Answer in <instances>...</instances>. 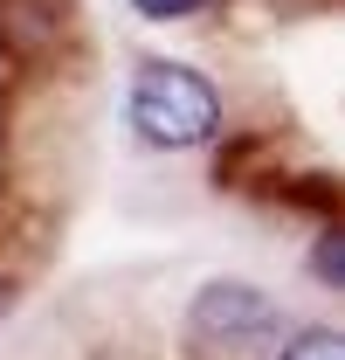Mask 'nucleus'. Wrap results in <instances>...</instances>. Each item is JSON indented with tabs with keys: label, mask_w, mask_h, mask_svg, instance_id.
I'll return each instance as SVG.
<instances>
[{
	"label": "nucleus",
	"mask_w": 345,
	"mask_h": 360,
	"mask_svg": "<svg viewBox=\"0 0 345 360\" xmlns=\"http://www.w3.org/2000/svg\"><path fill=\"white\" fill-rule=\"evenodd\" d=\"M125 118L131 132L145 139L152 153H194L221 132V90L194 70V63H166V56H145L131 70L125 90Z\"/></svg>",
	"instance_id": "nucleus-1"
},
{
	"label": "nucleus",
	"mask_w": 345,
	"mask_h": 360,
	"mask_svg": "<svg viewBox=\"0 0 345 360\" xmlns=\"http://www.w3.org/2000/svg\"><path fill=\"white\" fill-rule=\"evenodd\" d=\"M283 340V305L242 284V277H215L194 291L187 305V347L201 360H256Z\"/></svg>",
	"instance_id": "nucleus-2"
},
{
	"label": "nucleus",
	"mask_w": 345,
	"mask_h": 360,
	"mask_svg": "<svg viewBox=\"0 0 345 360\" xmlns=\"http://www.w3.org/2000/svg\"><path fill=\"white\" fill-rule=\"evenodd\" d=\"M69 28V0H0V49L7 56H48Z\"/></svg>",
	"instance_id": "nucleus-3"
},
{
	"label": "nucleus",
	"mask_w": 345,
	"mask_h": 360,
	"mask_svg": "<svg viewBox=\"0 0 345 360\" xmlns=\"http://www.w3.org/2000/svg\"><path fill=\"white\" fill-rule=\"evenodd\" d=\"M311 277H318V291H339L345 284V236H339V222L318 229V243H311Z\"/></svg>",
	"instance_id": "nucleus-4"
},
{
	"label": "nucleus",
	"mask_w": 345,
	"mask_h": 360,
	"mask_svg": "<svg viewBox=\"0 0 345 360\" xmlns=\"http://www.w3.org/2000/svg\"><path fill=\"white\" fill-rule=\"evenodd\" d=\"M276 360H345V347H339L332 326H304L297 340H283V354H276Z\"/></svg>",
	"instance_id": "nucleus-5"
},
{
	"label": "nucleus",
	"mask_w": 345,
	"mask_h": 360,
	"mask_svg": "<svg viewBox=\"0 0 345 360\" xmlns=\"http://www.w3.org/2000/svg\"><path fill=\"white\" fill-rule=\"evenodd\" d=\"M208 7H215V0H131V14H138V21H159V28H166V21H194V14H208Z\"/></svg>",
	"instance_id": "nucleus-6"
},
{
	"label": "nucleus",
	"mask_w": 345,
	"mask_h": 360,
	"mask_svg": "<svg viewBox=\"0 0 345 360\" xmlns=\"http://www.w3.org/2000/svg\"><path fill=\"white\" fill-rule=\"evenodd\" d=\"M14 312H21V277H14V270H0V326H7Z\"/></svg>",
	"instance_id": "nucleus-7"
}]
</instances>
